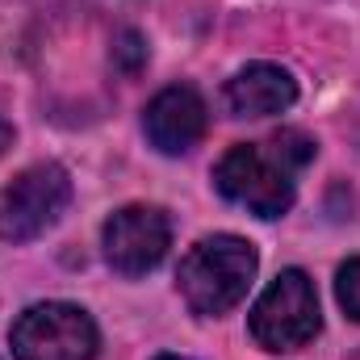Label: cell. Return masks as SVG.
<instances>
[{"label":"cell","instance_id":"cell-1","mask_svg":"<svg viewBox=\"0 0 360 360\" xmlns=\"http://www.w3.org/2000/svg\"><path fill=\"white\" fill-rule=\"evenodd\" d=\"M256 269H260V256H256V248L248 239L210 235V239L193 243L188 256L180 260V272H176L180 297L188 302L193 314L218 319V314L235 310L248 297Z\"/></svg>","mask_w":360,"mask_h":360},{"label":"cell","instance_id":"cell-2","mask_svg":"<svg viewBox=\"0 0 360 360\" xmlns=\"http://www.w3.org/2000/svg\"><path fill=\"white\" fill-rule=\"evenodd\" d=\"M297 168L269 143H239L231 147L218 168H214V184L226 201L252 210L256 218H281L289 214L293 197H297Z\"/></svg>","mask_w":360,"mask_h":360},{"label":"cell","instance_id":"cell-3","mask_svg":"<svg viewBox=\"0 0 360 360\" xmlns=\"http://www.w3.org/2000/svg\"><path fill=\"white\" fill-rule=\"evenodd\" d=\"M248 327H252V340L264 352H297V348H306L323 327L314 281L302 269H285L256 297Z\"/></svg>","mask_w":360,"mask_h":360},{"label":"cell","instance_id":"cell-4","mask_svg":"<svg viewBox=\"0 0 360 360\" xmlns=\"http://www.w3.org/2000/svg\"><path fill=\"white\" fill-rule=\"evenodd\" d=\"M8 344L17 360H92L101 335L89 310L72 302H38L13 323Z\"/></svg>","mask_w":360,"mask_h":360},{"label":"cell","instance_id":"cell-5","mask_svg":"<svg viewBox=\"0 0 360 360\" xmlns=\"http://www.w3.org/2000/svg\"><path fill=\"white\" fill-rule=\"evenodd\" d=\"M72 205V176L59 164H34L0 193V239L30 243Z\"/></svg>","mask_w":360,"mask_h":360},{"label":"cell","instance_id":"cell-6","mask_svg":"<svg viewBox=\"0 0 360 360\" xmlns=\"http://www.w3.org/2000/svg\"><path fill=\"white\" fill-rule=\"evenodd\" d=\"M101 243H105V260H109L113 272L143 276V272L160 269V260L168 256V248H172V218L160 205H122L105 222Z\"/></svg>","mask_w":360,"mask_h":360},{"label":"cell","instance_id":"cell-7","mask_svg":"<svg viewBox=\"0 0 360 360\" xmlns=\"http://www.w3.org/2000/svg\"><path fill=\"white\" fill-rule=\"evenodd\" d=\"M205 122H210V109H205L201 92L188 89V84H172V89L155 92V101H151L147 113H143L147 139H151L164 155H184V151H193V147L205 139Z\"/></svg>","mask_w":360,"mask_h":360},{"label":"cell","instance_id":"cell-8","mask_svg":"<svg viewBox=\"0 0 360 360\" xmlns=\"http://www.w3.org/2000/svg\"><path fill=\"white\" fill-rule=\"evenodd\" d=\"M297 101V80L276 63H248L226 84V109L239 117H272Z\"/></svg>","mask_w":360,"mask_h":360},{"label":"cell","instance_id":"cell-9","mask_svg":"<svg viewBox=\"0 0 360 360\" xmlns=\"http://www.w3.org/2000/svg\"><path fill=\"white\" fill-rule=\"evenodd\" d=\"M335 297H340V306L348 310V319L360 323V256L340 269V276H335Z\"/></svg>","mask_w":360,"mask_h":360},{"label":"cell","instance_id":"cell-10","mask_svg":"<svg viewBox=\"0 0 360 360\" xmlns=\"http://www.w3.org/2000/svg\"><path fill=\"white\" fill-rule=\"evenodd\" d=\"M8 143H13V130H8V122H4V113H0V155H4Z\"/></svg>","mask_w":360,"mask_h":360},{"label":"cell","instance_id":"cell-11","mask_svg":"<svg viewBox=\"0 0 360 360\" xmlns=\"http://www.w3.org/2000/svg\"><path fill=\"white\" fill-rule=\"evenodd\" d=\"M155 360H184V356H155Z\"/></svg>","mask_w":360,"mask_h":360}]
</instances>
